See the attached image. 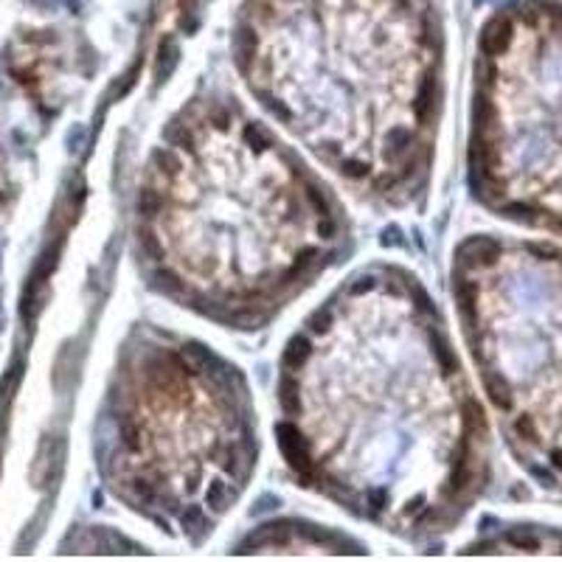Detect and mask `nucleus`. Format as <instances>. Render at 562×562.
<instances>
[{"label":"nucleus","mask_w":562,"mask_h":562,"mask_svg":"<svg viewBox=\"0 0 562 562\" xmlns=\"http://www.w3.org/2000/svg\"><path fill=\"white\" fill-rule=\"evenodd\" d=\"M436 335L402 290L366 284L318 321L293 371L307 464L377 517L416 520L458 489L472 419Z\"/></svg>","instance_id":"nucleus-1"},{"label":"nucleus","mask_w":562,"mask_h":562,"mask_svg":"<svg viewBox=\"0 0 562 562\" xmlns=\"http://www.w3.org/2000/svg\"><path fill=\"white\" fill-rule=\"evenodd\" d=\"M248 70L340 172L377 180L408 166L431 99L428 23L410 0H259Z\"/></svg>","instance_id":"nucleus-2"},{"label":"nucleus","mask_w":562,"mask_h":562,"mask_svg":"<svg viewBox=\"0 0 562 562\" xmlns=\"http://www.w3.org/2000/svg\"><path fill=\"white\" fill-rule=\"evenodd\" d=\"M152 228L163 267L202 298L245 307L290 284L323 242V208L245 121L186 127L161 155Z\"/></svg>","instance_id":"nucleus-3"},{"label":"nucleus","mask_w":562,"mask_h":562,"mask_svg":"<svg viewBox=\"0 0 562 562\" xmlns=\"http://www.w3.org/2000/svg\"><path fill=\"white\" fill-rule=\"evenodd\" d=\"M121 439L138 501L172 512L225 495L242 450L225 380L177 351H158L135 374Z\"/></svg>","instance_id":"nucleus-4"},{"label":"nucleus","mask_w":562,"mask_h":562,"mask_svg":"<svg viewBox=\"0 0 562 562\" xmlns=\"http://www.w3.org/2000/svg\"><path fill=\"white\" fill-rule=\"evenodd\" d=\"M17 377H20V363H15L12 369H9V374L3 377V385H0V391H3V396L9 399L12 396V391L17 388Z\"/></svg>","instance_id":"nucleus-5"}]
</instances>
